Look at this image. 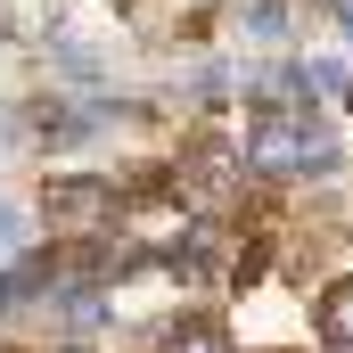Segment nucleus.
<instances>
[{"mask_svg": "<svg viewBox=\"0 0 353 353\" xmlns=\"http://www.w3.org/2000/svg\"><path fill=\"white\" fill-rule=\"evenodd\" d=\"M247 165H263V173H337V140L312 132L304 115H255L247 123Z\"/></svg>", "mask_w": 353, "mask_h": 353, "instance_id": "obj_1", "label": "nucleus"}, {"mask_svg": "<svg viewBox=\"0 0 353 353\" xmlns=\"http://www.w3.org/2000/svg\"><path fill=\"white\" fill-rule=\"evenodd\" d=\"M115 214V181L74 173V181H50V230H99Z\"/></svg>", "mask_w": 353, "mask_h": 353, "instance_id": "obj_2", "label": "nucleus"}, {"mask_svg": "<svg viewBox=\"0 0 353 353\" xmlns=\"http://www.w3.org/2000/svg\"><path fill=\"white\" fill-rule=\"evenodd\" d=\"M312 321H321V345H329V353H353V279H337V288L321 296Z\"/></svg>", "mask_w": 353, "mask_h": 353, "instance_id": "obj_3", "label": "nucleus"}, {"mask_svg": "<svg viewBox=\"0 0 353 353\" xmlns=\"http://www.w3.org/2000/svg\"><path fill=\"white\" fill-rule=\"evenodd\" d=\"M50 279H58V263H50V255H25L17 271H0V312H17V304H25L33 288H50Z\"/></svg>", "mask_w": 353, "mask_h": 353, "instance_id": "obj_4", "label": "nucleus"}, {"mask_svg": "<svg viewBox=\"0 0 353 353\" xmlns=\"http://www.w3.org/2000/svg\"><path fill=\"white\" fill-rule=\"evenodd\" d=\"M173 353H230V337L214 321H189V329H173Z\"/></svg>", "mask_w": 353, "mask_h": 353, "instance_id": "obj_5", "label": "nucleus"}, {"mask_svg": "<svg viewBox=\"0 0 353 353\" xmlns=\"http://www.w3.org/2000/svg\"><path fill=\"white\" fill-rule=\"evenodd\" d=\"M247 25H255V41H279V33H288V8H279V0H255Z\"/></svg>", "mask_w": 353, "mask_h": 353, "instance_id": "obj_6", "label": "nucleus"}]
</instances>
